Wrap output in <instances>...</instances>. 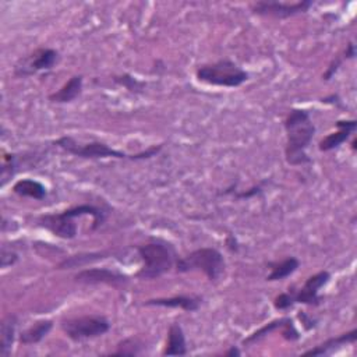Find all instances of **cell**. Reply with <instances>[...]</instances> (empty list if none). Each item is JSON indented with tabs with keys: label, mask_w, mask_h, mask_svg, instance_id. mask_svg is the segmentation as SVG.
<instances>
[{
	"label": "cell",
	"mask_w": 357,
	"mask_h": 357,
	"mask_svg": "<svg viewBox=\"0 0 357 357\" xmlns=\"http://www.w3.org/2000/svg\"><path fill=\"white\" fill-rule=\"evenodd\" d=\"M299 318L302 321V325L306 331H312V329H316L317 325H318V321L316 318H313L312 316H309L306 312H300L299 313Z\"/></svg>",
	"instance_id": "30"
},
{
	"label": "cell",
	"mask_w": 357,
	"mask_h": 357,
	"mask_svg": "<svg viewBox=\"0 0 357 357\" xmlns=\"http://www.w3.org/2000/svg\"><path fill=\"white\" fill-rule=\"evenodd\" d=\"M331 280L329 271H320L312 276H309L305 285L296 290L294 289V302L296 305H305L310 307H318L323 303V297L320 296V290L325 287Z\"/></svg>",
	"instance_id": "10"
},
{
	"label": "cell",
	"mask_w": 357,
	"mask_h": 357,
	"mask_svg": "<svg viewBox=\"0 0 357 357\" xmlns=\"http://www.w3.org/2000/svg\"><path fill=\"white\" fill-rule=\"evenodd\" d=\"M74 280L84 285H109L113 287H123L130 282V278L109 268H87L74 275Z\"/></svg>",
	"instance_id": "11"
},
{
	"label": "cell",
	"mask_w": 357,
	"mask_h": 357,
	"mask_svg": "<svg viewBox=\"0 0 357 357\" xmlns=\"http://www.w3.org/2000/svg\"><path fill=\"white\" fill-rule=\"evenodd\" d=\"M110 256V252H95V253H80L72 257L65 258L62 263L57 264V269H73V268H81L88 264L105 260Z\"/></svg>",
	"instance_id": "21"
},
{
	"label": "cell",
	"mask_w": 357,
	"mask_h": 357,
	"mask_svg": "<svg viewBox=\"0 0 357 357\" xmlns=\"http://www.w3.org/2000/svg\"><path fill=\"white\" fill-rule=\"evenodd\" d=\"M20 166V156L17 154H5L2 166V187L8 185L10 178L17 173Z\"/></svg>",
	"instance_id": "24"
},
{
	"label": "cell",
	"mask_w": 357,
	"mask_h": 357,
	"mask_svg": "<svg viewBox=\"0 0 357 357\" xmlns=\"http://www.w3.org/2000/svg\"><path fill=\"white\" fill-rule=\"evenodd\" d=\"M113 81L119 85L125 87L126 90H129L130 92H141L145 87L144 83L139 81L136 77H133L132 74H122V76H114Z\"/></svg>",
	"instance_id": "26"
},
{
	"label": "cell",
	"mask_w": 357,
	"mask_h": 357,
	"mask_svg": "<svg viewBox=\"0 0 357 357\" xmlns=\"http://www.w3.org/2000/svg\"><path fill=\"white\" fill-rule=\"evenodd\" d=\"M343 62H345V59H343L342 54L335 56V57L332 59V61H331V63L328 65L325 73L323 74V80H324V81H329V80L338 73V70L340 69V66L343 65Z\"/></svg>",
	"instance_id": "29"
},
{
	"label": "cell",
	"mask_w": 357,
	"mask_h": 357,
	"mask_svg": "<svg viewBox=\"0 0 357 357\" xmlns=\"http://www.w3.org/2000/svg\"><path fill=\"white\" fill-rule=\"evenodd\" d=\"M13 192L20 197L32 198L37 201H42L48 196V189L43 183L34 181V178H20L13 186Z\"/></svg>",
	"instance_id": "19"
},
{
	"label": "cell",
	"mask_w": 357,
	"mask_h": 357,
	"mask_svg": "<svg viewBox=\"0 0 357 357\" xmlns=\"http://www.w3.org/2000/svg\"><path fill=\"white\" fill-rule=\"evenodd\" d=\"M252 192H249V193H239V194H233L236 198H250V197H254V196H258L260 193H263V189L260 187V186H257V187H253V189H250Z\"/></svg>",
	"instance_id": "32"
},
{
	"label": "cell",
	"mask_w": 357,
	"mask_h": 357,
	"mask_svg": "<svg viewBox=\"0 0 357 357\" xmlns=\"http://www.w3.org/2000/svg\"><path fill=\"white\" fill-rule=\"evenodd\" d=\"M203 297L194 294H178L173 297H156L144 302L145 307H166V309H181L186 313H196L200 310Z\"/></svg>",
	"instance_id": "12"
},
{
	"label": "cell",
	"mask_w": 357,
	"mask_h": 357,
	"mask_svg": "<svg viewBox=\"0 0 357 357\" xmlns=\"http://www.w3.org/2000/svg\"><path fill=\"white\" fill-rule=\"evenodd\" d=\"M53 329V320H39L35 321L31 327H28L27 329L21 331L19 340L21 345L24 346H31V345H37L39 342H42L49 332Z\"/></svg>",
	"instance_id": "18"
},
{
	"label": "cell",
	"mask_w": 357,
	"mask_h": 357,
	"mask_svg": "<svg viewBox=\"0 0 357 357\" xmlns=\"http://www.w3.org/2000/svg\"><path fill=\"white\" fill-rule=\"evenodd\" d=\"M144 349L145 343L140 338L130 336L117 343V349L112 353V356H140Z\"/></svg>",
	"instance_id": "23"
},
{
	"label": "cell",
	"mask_w": 357,
	"mask_h": 357,
	"mask_svg": "<svg viewBox=\"0 0 357 357\" xmlns=\"http://www.w3.org/2000/svg\"><path fill=\"white\" fill-rule=\"evenodd\" d=\"M268 267L271 268V272L267 275V280L278 282V280H283V279L292 276L297 269H299L300 261H299V258L289 256L279 263H269Z\"/></svg>",
	"instance_id": "20"
},
{
	"label": "cell",
	"mask_w": 357,
	"mask_h": 357,
	"mask_svg": "<svg viewBox=\"0 0 357 357\" xmlns=\"http://www.w3.org/2000/svg\"><path fill=\"white\" fill-rule=\"evenodd\" d=\"M189 353L187 340L181 323H172L167 329L166 346L162 351L163 356H186Z\"/></svg>",
	"instance_id": "15"
},
{
	"label": "cell",
	"mask_w": 357,
	"mask_h": 357,
	"mask_svg": "<svg viewBox=\"0 0 357 357\" xmlns=\"http://www.w3.org/2000/svg\"><path fill=\"white\" fill-rule=\"evenodd\" d=\"M351 148H353V151H356V139H353V143H351Z\"/></svg>",
	"instance_id": "34"
},
{
	"label": "cell",
	"mask_w": 357,
	"mask_h": 357,
	"mask_svg": "<svg viewBox=\"0 0 357 357\" xmlns=\"http://www.w3.org/2000/svg\"><path fill=\"white\" fill-rule=\"evenodd\" d=\"M84 88V77L81 74L73 76L69 79V81L56 92L49 95V101L52 103H70L76 101Z\"/></svg>",
	"instance_id": "16"
},
{
	"label": "cell",
	"mask_w": 357,
	"mask_h": 357,
	"mask_svg": "<svg viewBox=\"0 0 357 357\" xmlns=\"http://www.w3.org/2000/svg\"><path fill=\"white\" fill-rule=\"evenodd\" d=\"M176 272L187 274L193 271H201L210 282H218L225 272L226 263L223 254L215 247H201L186 257L177 258Z\"/></svg>",
	"instance_id": "4"
},
{
	"label": "cell",
	"mask_w": 357,
	"mask_h": 357,
	"mask_svg": "<svg viewBox=\"0 0 357 357\" xmlns=\"http://www.w3.org/2000/svg\"><path fill=\"white\" fill-rule=\"evenodd\" d=\"M356 340H357V329L353 328L349 332H345V334H340L338 336H332V338L324 340L323 343L305 351L303 356H328L347 345H354Z\"/></svg>",
	"instance_id": "14"
},
{
	"label": "cell",
	"mask_w": 357,
	"mask_h": 357,
	"mask_svg": "<svg viewBox=\"0 0 357 357\" xmlns=\"http://www.w3.org/2000/svg\"><path fill=\"white\" fill-rule=\"evenodd\" d=\"M335 126L338 130L335 133L328 134L320 141L318 150L321 152H329L339 148L342 144L347 143L357 130V122L354 119H350V121H338Z\"/></svg>",
	"instance_id": "13"
},
{
	"label": "cell",
	"mask_w": 357,
	"mask_h": 357,
	"mask_svg": "<svg viewBox=\"0 0 357 357\" xmlns=\"http://www.w3.org/2000/svg\"><path fill=\"white\" fill-rule=\"evenodd\" d=\"M287 320H289V317H280V318H275V320L267 323V324L263 325L260 329L254 331V332L250 334L247 338H245L243 342H242V345H243V346H252V345H254V343L263 340L264 338H267V336L271 335L272 332L280 329V328L283 327V324H285Z\"/></svg>",
	"instance_id": "22"
},
{
	"label": "cell",
	"mask_w": 357,
	"mask_h": 357,
	"mask_svg": "<svg viewBox=\"0 0 357 357\" xmlns=\"http://www.w3.org/2000/svg\"><path fill=\"white\" fill-rule=\"evenodd\" d=\"M53 144L57 145L59 148H62L65 152L70 155L84 158V159L114 158V159H123V161H145L156 156L163 150V144H158V145H151L145 151H141L137 154H127L123 151L114 150L102 141H90V143L81 144L72 136H63L61 139H57Z\"/></svg>",
	"instance_id": "2"
},
{
	"label": "cell",
	"mask_w": 357,
	"mask_h": 357,
	"mask_svg": "<svg viewBox=\"0 0 357 357\" xmlns=\"http://www.w3.org/2000/svg\"><path fill=\"white\" fill-rule=\"evenodd\" d=\"M226 357H241L242 356V350L237 346H230L226 351H225Z\"/></svg>",
	"instance_id": "33"
},
{
	"label": "cell",
	"mask_w": 357,
	"mask_h": 357,
	"mask_svg": "<svg viewBox=\"0 0 357 357\" xmlns=\"http://www.w3.org/2000/svg\"><path fill=\"white\" fill-rule=\"evenodd\" d=\"M59 59H61V54L56 49L38 48L16 63L14 76L28 79L41 72H49L59 63Z\"/></svg>",
	"instance_id": "7"
},
{
	"label": "cell",
	"mask_w": 357,
	"mask_h": 357,
	"mask_svg": "<svg viewBox=\"0 0 357 357\" xmlns=\"http://www.w3.org/2000/svg\"><path fill=\"white\" fill-rule=\"evenodd\" d=\"M342 56H343L345 61H351V59H354V56H356V46H354L353 42H349L346 45V49L343 50Z\"/></svg>",
	"instance_id": "31"
},
{
	"label": "cell",
	"mask_w": 357,
	"mask_h": 357,
	"mask_svg": "<svg viewBox=\"0 0 357 357\" xmlns=\"http://www.w3.org/2000/svg\"><path fill=\"white\" fill-rule=\"evenodd\" d=\"M137 253L143 265L136 276L144 280L158 279L170 272L172 268L176 267V261L178 258L174 247L163 241H151L141 245L137 247Z\"/></svg>",
	"instance_id": "3"
},
{
	"label": "cell",
	"mask_w": 357,
	"mask_h": 357,
	"mask_svg": "<svg viewBox=\"0 0 357 357\" xmlns=\"http://www.w3.org/2000/svg\"><path fill=\"white\" fill-rule=\"evenodd\" d=\"M196 77L208 85L237 88L249 81L250 74L230 59H221L218 62L200 66L196 72Z\"/></svg>",
	"instance_id": "5"
},
{
	"label": "cell",
	"mask_w": 357,
	"mask_h": 357,
	"mask_svg": "<svg viewBox=\"0 0 357 357\" xmlns=\"http://www.w3.org/2000/svg\"><path fill=\"white\" fill-rule=\"evenodd\" d=\"M17 316L9 314L3 318L2 327H0V356L9 357L16 340L17 334Z\"/></svg>",
	"instance_id": "17"
},
{
	"label": "cell",
	"mask_w": 357,
	"mask_h": 357,
	"mask_svg": "<svg viewBox=\"0 0 357 357\" xmlns=\"http://www.w3.org/2000/svg\"><path fill=\"white\" fill-rule=\"evenodd\" d=\"M280 335L283 336V339H286L287 342H296L302 338L299 329L296 328L294 321L289 317V320L283 324V327L280 328Z\"/></svg>",
	"instance_id": "28"
},
{
	"label": "cell",
	"mask_w": 357,
	"mask_h": 357,
	"mask_svg": "<svg viewBox=\"0 0 357 357\" xmlns=\"http://www.w3.org/2000/svg\"><path fill=\"white\" fill-rule=\"evenodd\" d=\"M76 216L72 215L69 210L54 214H45L37 219L39 227L49 230L56 237L65 241H72L77 236V225L74 222Z\"/></svg>",
	"instance_id": "9"
},
{
	"label": "cell",
	"mask_w": 357,
	"mask_h": 357,
	"mask_svg": "<svg viewBox=\"0 0 357 357\" xmlns=\"http://www.w3.org/2000/svg\"><path fill=\"white\" fill-rule=\"evenodd\" d=\"M19 253L12 249V247H8L6 245L2 247V256H0V267H2L3 269L9 268V267H13L17 261H19Z\"/></svg>",
	"instance_id": "27"
},
{
	"label": "cell",
	"mask_w": 357,
	"mask_h": 357,
	"mask_svg": "<svg viewBox=\"0 0 357 357\" xmlns=\"http://www.w3.org/2000/svg\"><path fill=\"white\" fill-rule=\"evenodd\" d=\"M65 335L73 342H83L103 336L110 331V323L105 316H83L63 320L61 324Z\"/></svg>",
	"instance_id": "6"
},
{
	"label": "cell",
	"mask_w": 357,
	"mask_h": 357,
	"mask_svg": "<svg viewBox=\"0 0 357 357\" xmlns=\"http://www.w3.org/2000/svg\"><path fill=\"white\" fill-rule=\"evenodd\" d=\"M296 305L294 302V286L289 287L287 292H283L280 294H278L274 300V307L279 312H287L290 309H293Z\"/></svg>",
	"instance_id": "25"
},
{
	"label": "cell",
	"mask_w": 357,
	"mask_h": 357,
	"mask_svg": "<svg viewBox=\"0 0 357 357\" xmlns=\"http://www.w3.org/2000/svg\"><path fill=\"white\" fill-rule=\"evenodd\" d=\"M314 6L313 0H302V2L286 3L278 2V0H261L252 6L254 14L261 17H274V19H290L299 14L307 13Z\"/></svg>",
	"instance_id": "8"
},
{
	"label": "cell",
	"mask_w": 357,
	"mask_h": 357,
	"mask_svg": "<svg viewBox=\"0 0 357 357\" xmlns=\"http://www.w3.org/2000/svg\"><path fill=\"white\" fill-rule=\"evenodd\" d=\"M285 159L290 166H305L313 162L307 150L316 136V125L307 109L293 108L285 119Z\"/></svg>",
	"instance_id": "1"
}]
</instances>
